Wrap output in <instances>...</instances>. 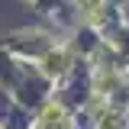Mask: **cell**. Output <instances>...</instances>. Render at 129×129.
<instances>
[{
	"mask_svg": "<svg viewBox=\"0 0 129 129\" xmlns=\"http://www.w3.org/2000/svg\"><path fill=\"white\" fill-rule=\"evenodd\" d=\"M81 3H84V7H94V3H97V0H81Z\"/></svg>",
	"mask_w": 129,
	"mask_h": 129,
	"instance_id": "1",
	"label": "cell"
}]
</instances>
